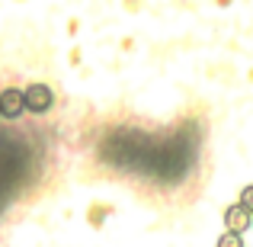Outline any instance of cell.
Segmentation results:
<instances>
[{
	"label": "cell",
	"mask_w": 253,
	"mask_h": 247,
	"mask_svg": "<svg viewBox=\"0 0 253 247\" xmlns=\"http://www.w3.org/2000/svg\"><path fill=\"white\" fill-rule=\"evenodd\" d=\"M218 247H244V238L237 235V231H228V228H224V235L218 238Z\"/></svg>",
	"instance_id": "4"
},
{
	"label": "cell",
	"mask_w": 253,
	"mask_h": 247,
	"mask_svg": "<svg viewBox=\"0 0 253 247\" xmlns=\"http://www.w3.org/2000/svg\"><path fill=\"white\" fill-rule=\"evenodd\" d=\"M23 106L29 112H48L55 106V93H51L48 84H29L23 90Z\"/></svg>",
	"instance_id": "1"
},
{
	"label": "cell",
	"mask_w": 253,
	"mask_h": 247,
	"mask_svg": "<svg viewBox=\"0 0 253 247\" xmlns=\"http://www.w3.org/2000/svg\"><path fill=\"white\" fill-rule=\"evenodd\" d=\"M250 209H244L241 202L237 205H228V209H224V228L228 231H237V235H244V231L250 228Z\"/></svg>",
	"instance_id": "3"
},
{
	"label": "cell",
	"mask_w": 253,
	"mask_h": 247,
	"mask_svg": "<svg viewBox=\"0 0 253 247\" xmlns=\"http://www.w3.org/2000/svg\"><path fill=\"white\" fill-rule=\"evenodd\" d=\"M241 205H244V209H253V186H244V193H241Z\"/></svg>",
	"instance_id": "5"
},
{
	"label": "cell",
	"mask_w": 253,
	"mask_h": 247,
	"mask_svg": "<svg viewBox=\"0 0 253 247\" xmlns=\"http://www.w3.org/2000/svg\"><path fill=\"white\" fill-rule=\"evenodd\" d=\"M23 90L19 87H6L0 93V119H19L23 116Z\"/></svg>",
	"instance_id": "2"
}]
</instances>
